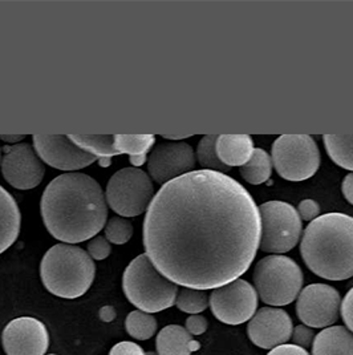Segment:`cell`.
Segmentation results:
<instances>
[{
    "label": "cell",
    "mask_w": 353,
    "mask_h": 355,
    "mask_svg": "<svg viewBox=\"0 0 353 355\" xmlns=\"http://www.w3.org/2000/svg\"><path fill=\"white\" fill-rule=\"evenodd\" d=\"M259 208L226 173L193 171L162 185L144 220L145 254L176 285L214 291L251 266L260 243Z\"/></svg>",
    "instance_id": "1"
},
{
    "label": "cell",
    "mask_w": 353,
    "mask_h": 355,
    "mask_svg": "<svg viewBox=\"0 0 353 355\" xmlns=\"http://www.w3.org/2000/svg\"><path fill=\"white\" fill-rule=\"evenodd\" d=\"M40 210L52 237L66 243L95 239L108 218L100 184L84 173H65L53 178L44 189Z\"/></svg>",
    "instance_id": "2"
},
{
    "label": "cell",
    "mask_w": 353,
    "mask_h": 355,
    "mask_svg": "<svg viewBox=\"0 0 353 355\" xmlns=\"http://www.w3.org/2000/svg\"><path fill=\"white\" fill-rule=\"evenodd\" d=\"M300 253L308 269L324 279L353 277V217L327 213L305 227Z\"/></svg>",
    "instance_id": "3"
},
{
    "label": "cell",
    "mask_w": 353,
    "mask_h": 355,
    "mask_svg": "<svg viewBox=\"0 0 353 355\" xmlns=\"http://www.w3.org/2000/svg\"><path fill=\"white\" fill-rule=\"evenodd\" d=\"M95 275L93 259L75 245L57 243L52 246L40 263V277L46 289L65 300L84 295L92 286Z\"/></svg>",
    "instance_id": "4"
},
{
    "label": "cell",
    "mask_w": 353,
    "mask_h": 355,
    "mask_svg": "<svg viewBox=\"0 0 353 355\" xmlns=\"http://www.w3.org/2000/svg\"><path fill=\"white\" fill-rule=\"evenodd\" d=\"M123 291L129 302L152 314L176 305L178 285L161 275L146 254L133 259L123 275Z\"/></svg>",
    "instance_id": "5"
},
{
    "label": "cell",
    "mask_w": 353,
    "mask_h": 355,
    "mask_svg": "<svg viewBox=\"0 0 353 355\" xmlns=\"http://www.w3.org/2000/svg\"><path fill=\"white\" fill-rule=\"evenodd\" d=\"M254 285L259 298L270 306L292 304L303 288L300 266L286 256H269L260 259L254 269Z\"/></svg>",
    "instance_id": "6"
},
{
    "label": "cell",
    "mask_w": 353,
    "mask_h": 355,
    "mask_svg": "<svg viewBox=\"0 0 353 355\" xmlns=\"http://www.w3.org/2000/svg\"><path fill=\"white\" fill-rule=\"evenodd\" d=\"M260 243L266 253L282 254L292 250L300 240L302 220L292 205L283 201H269L259 207Z\"/></svg>",
    "instance_id": "7"
},
{
    "label": "cell",
    "mask_w": 353,
    "mask_h": 355,
    "mask_svg": "<svg viewBox=\"0 0 353 355\" xmlns=\"http://www.w3.org/2000/svg\"><path fill=\"white\" fill-rule=\"evenodd\" d=\"M271 160L280 178L299 182L318 172L320 152L308 135H283L273 143Z\"/></svg>",
    "instance_id": "8"
},
{
    "label": "cell",
    "mask_w": 353,
    "mask_h": 355,
    "mask_svg": "<svg viewBox=\"0 0 353 355\" xmlns=\"http://www.w3.org/2000/svg\"><path fill=\"white\" fill-rule=\"evenodd\" d=\"M154 187L144 171L124 168L113 175L107 185V202L123 217H136L149 208Z\"/></svg>",
    "instance_id": "9"
},
{
    "label": "cell",
    "mask_w": 353,
    "mask_h": 355,
    "mask_svg": "<svg viewBox=\"0 0 353 355\" xmlns=\"http://www.w3.org/2000/svg\"><path fill=\"white\" fill-rule=\"evenodd\" d=\"M209 305L218 321L233 326L242 324L255 315L257 293L250 282L238 278L211 291Z\"/></svg>",
    "instance_id": "10"
},
{
    "label": "cell",
    "mask_w": 353,
    "mask_h": 355,
    "mask_svg": "<svg viewBox=\"0 0 353 355\" xmlns=\"http://www.w3.org/2000/svg\"><path fill=\"white\" fill-rule=\"evenodd\" d=\"M341 306L338 291L325 284H312L300 291L296 314L311 329H327L337 322Z\"/></svg>",
    "instance_id": "11"
},
{
    "label": "cell",
    "mask_w": 353,
    "mask_h": 355,
    "mask_svg": "<svg viewBox=\"0 0 353 355\" xmlns=\"http://www.w3.org/2000/svg\"><path fill=\"white\" fill-rule=\"evenodd\" d=\"M1 173L6 181L20 191L36 188L44 178L46 168L30 144L6 146Z\"/></svg>",
    "instance_id": "12"
},
{
    "label": "cell",
    "mask_w": 353,
    "mask_h": 355,
    "mask_svg": "<svg viewBox=\"0 0 353 355\" xmlns=\"http://www.w3.org/2000/svg\"><path fill=\"white\" fill-rule=\"evenodd\" d=\"M1 343L7 355H44L49 347V333L42 321L20 317L4 327Z\"/></svg>",
    "instance_id": "13"
},
{
    "label": "cell",
    "mask_w": 353,
    "mask_h": 355,
    "mask_svg": "<svg viewBox=\"0 0 353 355\" xmlns=\"http://www.w3.org/2000/svg\"><path fill=\"white\" fill-rule=\"evenodd\" d=\"M33 148L43 162L60 171H79L96 162L95 156L73 144L64 135H35Z\"/></svg>",
    "instance_id": "14"
},
{
    "label": "cell",
    "mask_w": 353,
    "mask_h": 355,
    "mask_svg": "<svg viewBox=\"0 0 353 355\" xmlns=\"http://www.w3.org/2000/svg\"><path fill=\"white\" fill-rule=\"evenodd\" d=\"M195 156L192 146L186 143H162L156 146L149 159V175L159 184H168L172 180L193 172Z\"/></svg>",
    "instance_id": "15"
},
{
    "label": "cell",
    "mask_w": 353,
    "mask_h": 355,
    "mask_svg": "<svg viewBox=\"0 0 353 355\" xmlns=\"http://www.w3.org/2000/svg\"><path fill=\"white\" fill-rule=\"evenodd\" d=\"M293 324L289 313L279 307H262L250 320L247 333L260 349H275L286 345L292 337Z\"/></svg>",
    "instance_id": "16"
},
{
    "label": "cell",
    "mask_w": 353,
    "mask_h": 355,
    "mask_svg": "<svg viewBox=\"0 0 353 355\" xmlns=\"http://www.w3.org/2000/svg\"><path fill=\"white\" fill-rule=\"evenodd\" d=\"M156 347L159 355H192L201 345L185 327L169 324L159 333Z\"/></svg>",
    "instance_id": "17"
},
{
    "label": "cell",
    "mask_w": 353,
    "mask_h": 355,
    "mask_svg": "<svg viewBox=\"0 0 353 355\" xmlns=\"http://www.w3.org/2000/svg\"><path fill=\"white\" fill-rule=\"evenodd\" d=\"M21 214L15 198L0 185V254L17 241Z\"/></svg>",
    "instance_id": "18"
},
{
    "label": "cell",
    "mask_w": 353,
    "mask_h": 355,
    "mask_svg": "<svg viewBox=\"0 0 353 355\" xmlns=\"http://www.w3.org/2000/svg\"><path fill=\"white\" fill-rule=\"evenodd\" d=\"M312 355H353V333L344 326H331L316 334Z\"/></svg>",
    "instance_id": "19"
},
{
    "label": "cell",
    "mask_w": 353,
    "mask_h": 355,
    "mask_svg": "<svg viewBox=\"0 0 353 355\" xmlns=\"http://www.w3.org/2000/svg\"><path fill=\"white\" fill-rule=\"evenodd\" d=\"M253 152L254 141L248 135H221L217 139L218 157L228 168L244 165Z\"/></svg>",
    "instance_id": "20"
},
{
    "label": "cell",
    "mask_w": 353,
    "mask_h": 355,
    "mask_svg": "<svg viewBox=\"0 0 353 355\" xmlns=\"http://www.w3.org/2000/svg\"><path fill=\"white\" fill-rule=\"evenodd\" d=\"M118 155H129L134 166H141L147 160V152L156 141L153 135H114Z\"/></svg>",
    "instance_id": "21"
},
{
    "label": "cell",
    "mask_w": 353,
    "mask_h": 355,
    "mask_svg": "<svg viewBox=\"0 0 353 355\" xmlns=\"http://www.w3.org/2000/svg\"><path fill=\"white\" fill-rule=\"evenodd\" d=\"M69 139L73 144L96 159H111L113 156H118L114 135H72Z\"/></svg>",
    "instance_id": "22"
},
{
    "label": "cell",
    "mask_w": 353,
    "mask_h": 355,
    "mask_svg": "<svg viewBox=\"0 0 353 355\" xmlns=\"http://www.w3.org/2000/svg\"><path fill=\"white\" fill-rule=\"evenodd\" d=\"M271 172L273 160L270 155L260 148L254 149L250 160L241 166L242 178L253 185L266 182L271 176Z\"/></svg>",
    "instance_id": "23"
},
{
    "label": "cell",
    "mask_w": 353,
    "mask_h": 355,
    "mask_svg": "<svg viewBox=\"0 0 353 355\" xmlns=\"http://www.w3.org/2000/svg\"><path fill=\"white\" fill-rule=\"evenodd\" d=\"M324 146L338 166L353 171V135H325Z\"/></svg>",
    "instance_id": "24"
},
{
    "label": "cell",
    "mask_w": 353,
    "mask_h": 355,
    "mask_svg": "<svg viewBox=\"0 0 353 355\" xmlns=\"http://www.w3.org/2000/svg\"><path fill=\"white\" fill-rule=\"evenodd\" d=\"M217 135H208L203 136L197 148V160L201 164L202 168L206 171H214L225 173L231 168H228L224 162L219 160L217 153Z\"/></svg>",
    "instance_id": "25"
},
{
    "label": "cell",
    "mask_w": 353,
    "mask_h": 355,
    "mask_svg": "<svg viewBox=\"0 0 353 355\" xmlns=\"http://www.w3.org/2000/svg\"><path fill=\"white\" fill-rule=\"evenodd\" d=\"M125 327L130 337L138 340H146L156 334L157 321L152 314L141 310H134L129 314L125 321Z\"/></svg>",
    "instance_id": "26"
},
{
    "label": "cell",
    "mask_w": 353,
    "mask_h": 355,
    "mask_svg": "<svg viewBox=\"0 0 353 355\" xmlns=\"http://www.w3.org/2000/svg\"><path fill=\"white\" fill-rule=\"evenodd\" d=\"M176 305L181 311L188 314H199L209 306V295L205 291L183 288L178 291Z\"/></svg>",
    "instance_id": "27"
},
{
    "label": "cell",
    "mask_w": 353,
    "mask_h": 355,
    "mask_svg": "<svg viewBox=\"0 0 353 355\" xmlns=\"http://www.w3.org/2000/svg\"><path fill=\"white\" fill-rule=\"evenodd\" d=\"M133 236V225L128 220L113 217L105 226V239L109 243L123 245L128 243Z\"/></svg>",
    "instance_id": "28"
},
{
    "label": "cell",
    "mask_w": 353,
    "mask_h": 355,
    "mask_svg": "<svg viewBox=\"0 0 353 355\" xmlns=\"http://www.w3.org/2000/svg\"><path fill=\"white\" fill-rule=\"evenodd\" d=\"M111 252H112L111 243L102 236H97L88 243V254L97 261L108 259Z\"/></svg>",
    "instance_id": "29"
},
{
    "label": "cell",
    "mask_w": 353,
    "mask_h": 355,
    "mask_svg": "<svg viewBox=\"0 0 353 355\" xmlns=\"http://www.w3.org/2000/svg\"><path fill=\"white\" fill-rule=\"evenodd\" d=\"M315 331L311 329V327H308V326H305V324H299V326H296V327H293V331H292V342H293V345H296V346H299V347H302V349H305L307 350L308 347H311L312 346V343H314V340H315Z\"/></svg>",
    "instance_id": "30"
},
{
    "label": "cell",
    "mask_w": 353,
    "mask_h": 355,
    "mask_svg": "<svg viewBox=\"0 0 353 355\" xmlns=\"http://www.w3.org/2000/svg\"><path fill=\"white\" fill-rule=\"evenodd\" d=\"M298 213L305 221H314L320 214V207L315 200H303L298 207Z\"/></svg>",
    "instance_id": "31"
},
{
    "label": "cell",
    "mask_w": 353,
    "mask_h": 355,
    "mask_svg": "<svg viewBox=\"0 0 353 355\" xmlns=\"http://www.w3.org/2000/svg\"><path fill=\"white\" fill-rule=\"evenodd\" d=\"M340 313L347 329L353 333V288L345 294L340 306Z\"/></svg>",
    "instance_id": "32"
},
{
    "label": "cell",
    "mask_w": 353,
    "mask_h": 355,
    "mask_svg": "<svg viewBox=\"0 0 353 355\" xmlns=\"http://www.w3.org/2000/svg\"><path fill=\"white\" fill-rule=\"evenodd\" d=\"M208 326L209 322L208 320L201 315V314H194L190 315L188 320H186V330L192 334V336H202L203 333H206L208 330Z\"/></svg>",
    "instance_id": "33"
},
{
    "label": "cell",
    "mask_w": 353,
    "mask_h": 355,
    "mask_svg": "<svg viewBox=\"0 0 353 355\" xmlns=\"http://www.w3.org/2000/svg\"><path fill=\"white\" fill-rule=\"evenodd\" d=\"M109 355H146V353L140 345L129 340H123L113 346Z\"/></svg>",
    "instance_id": "34"
},
{
    "label": "cell",
    "mask_w": 353,
    "mask_h": 355,
    "mask_svg": "<svg viewBox=\"0 0 353 355\" xmlns=\"http://www.w3.org/2000/svg\"><path fill=\"white\" fill-rule=\"evenodd\" d=\"M267 355H311L307 350L296 345H282L273 349Z\"/></svg>",
    "instance_id": "35"
},
{
    "label": "cell",
    "mask_w": 353,
    "mask_h": 355,
    "mask_svg": "<svg viewBox=\"0 0 353 355\" xmlns=\"http://www.w3.org/2000/svg\"><path fill=\"white\" fill-rule=\"evenodd\" d=\"M341 188H343L344 197L348 200L350 204L353 205V173H350L348 176H345Z\"/></svg>",
    "instance_id": "36"
},
{
    "label": "cell",
    "mask_w": 353,
    "mask_h": 355,
    "mask_svg": "<svg viewBox=\"0 0 353 355\" xmlns=\"http://www.w3.org/2000/svg\"><path fill=\"white\" fill-rule=\"evenodd\" d=\"M98 315L101 318V321L104 322H112L116 318V309L113 306H104L100 309Z\"/></svg>",
    "instance_id": "37"
},
{
    "label": "cell",
    "mask_w": 353,
    "mask_h": 355,
    "mask_svg": "<svg viewBox=\"0 0 353 355\" xmlns=\"http://www.w3.org/2000/svg\"><path fill=\"white\" fill-rule=\"evenodd\" d=\"M0 139L1 140H4V141H7V143H17V141H20V140H23L24 139V136L23 135H17V136H6V135H3V136H0Z\"/></svg>",
    "instance_id": "38"
},
{
    "label": "cell",
    "mask_w": 353,
    "mask_h": 355,
    "mask_svg": "<svg viewBox=\"0 0 353 355\" xmlns=\"http://www.w3.org/2000/svg\"><path fill=\"white\" fill-rule=\"evenodd\" d=\"M189 136H168L165 135L163 139H169V140H181V139H188Z\"/></svg>",
    "instance_id": "39"
},
{
    "label": "cell",
    "mask_w": 353,
    "mask_h": 355,
    "mask_svg": "<svg viewBox=\"0 0 353 355\" xmlns=\"http://www.w3.org/2000/svg\"><path fill=\"white\" fill-rule=\"evenodd\" d=\"M146 355H159V354H156V353H153V352H150V353H146Z\"/></svg>",
    "instance_id": "40"
},
{
    "label": "cell",
    "mask_w": 353,
    "mask_h": 355,
    "mask_svg": "<svg viewBox=\"0 0 353 355\" xmlns=\"http://www.w3.org/2000/svg\"><path fill=\"white\" fill-rule=\"evenodd\" d=\"M48 355H56V354H48Z\"/></svg>",
    "instance_id": "41"
},
{
    "label": "cell",
    "mask_w": 353,
    "mask_h": 355,
    "mask_svg": "<svg viewBox=\"0 0 353 355\" xmlns=\"http://www.w3.org/2000/svg\"><path fill=\"white\" fill-rule=\"evenodd\" d=\"M0 160H1V159H0Z\"/></svg>",
    "instance_id": "42"
}]
</instances>
